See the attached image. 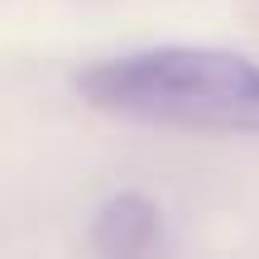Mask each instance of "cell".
<instances>
[{
	"mask_svg": "<svg viewBox=\"0 0 259 259\" xmlns=\"http://www.w3.org/2000/svg\"><path fill=\"white\" fill-rule=\"evenodd\" d=\"M72 92L92 111L139 125H173L202 130V135H259V63L235 48H130V53L77 67Z\"/></svg>",
	"mask_w": 259,
	"mask_h": 259,
	"instance_id": "1",
	"label": "cell"
},
{
	"mask_svg": "<svg viewBox=\"0 0 259 259\" xmlns=\"http://www.w3.org/2000/svg\"><path fill=\"white\" fill-rule=\"evenodd\" d=\"M92 250L111 259H139V254H163L173 250L168 216L154 197L144 192H115L96 206L92 216Z\"/></svg>",
	"mask_w": 259,
	"mask_h": 259,
	"instance_id": "2",
	"label": "cell"
}]
</instances>
